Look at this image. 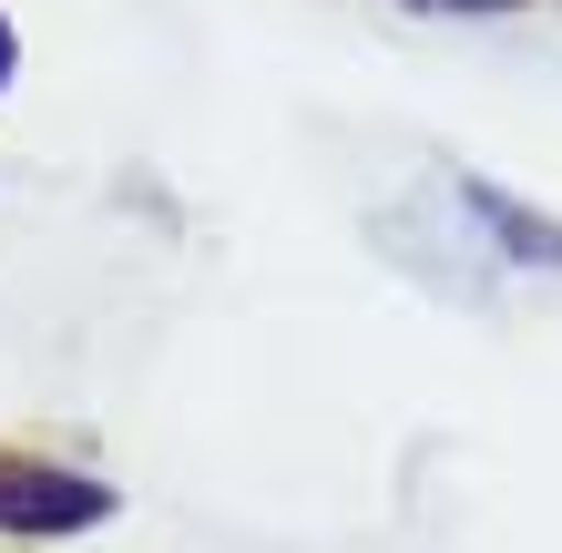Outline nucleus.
<instances>
[{
    "mask_svg": "<svg viewBox=\"0 0 562 553\" xmlns=\"http://www.w3.org/2000/svg\"><path fill=\"white\" fill-rule=\"evenodd\" d=\"M103 512H113L103 482L42 472V462H11V451H0V533H92Z\"/></svg>",
    "mask_w": 562,
    "mask_h": 553,
    "instance_id": "1",
    "label": "nucleus"
},
{
    "mask_svg": "<svg viewBox=\"0 0 562 553\" xmlns=\"http://www.w3.org/2000/svg\"><path fill=\"white\" fill-rule=\"evenodd\" d=\"M0 82H11V31H0Z\"/></svg>",
    "mask_w": 562,
    "mask_h": 553,
    "instance_id": "2",
    "label": "nucleus"
}]
</instances>
